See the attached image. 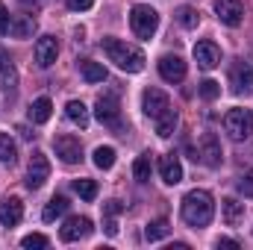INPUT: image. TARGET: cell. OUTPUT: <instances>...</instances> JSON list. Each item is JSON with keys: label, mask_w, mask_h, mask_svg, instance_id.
Segmentation results:
<instances>
[{"label": "cell", "mask_w": 253, "mask_h": 250, "mask_svg": "<svg viewBox=\"0 0 253 250\" xmlns=\"http://www.w3.org/2000/svg\"><path fill=\"white\" fill-rule=\"evenodd\" d=\"M141 106H144V115L153 118L156 132H159L162 138H168V135L177 129V112H174V106H171V100H168L165 91H159V88H147L144 97H141Z\"/></svg>", "instance_id": "6da1fadb"}, {"label": "cell", "mask_w": 253, "mask_h": 250, "mask_svg": "<svg viewBox=\"0 0 253 250\" xmlns=\"http://www.w3.org/2000/svg\"><path fill=\"white\" fill-rule=\"evenodd\" d=\"M212 215H215V203H212V194L209 191L194 188V191H189L183 197V221L189 227H194V230L206 227L212 221Z\"/></svg>", "instance_id": "7a4b0ae2"}, {"label": "cell", "mask_w": 253, "mask_h": 250, "mask_svg": "<svg viewBox=\"0 0 253 250\" xmlns=\"http://www.w3.org/2000/svg\"><path fill=\"white\" fill-rule=\"evenodd\" d=\"M100 47H103V53L109 56V62H115L121 71H126V74H138V71L144 68V53H141L138 47L121 42V39H103Z\"/></svg>", "instance_id": "3957f363"}, {"label": "cell", "mask_w": 253, "mask_h": 250, "mask_svg": "<svg viewBox=\"0 0 253 250\" xmlns=\"http://www.w3.org/2000/svg\"><path fill=\"white\" fill-rule=\"evenodd\" d=\"M129 27H132V33H135L138 39H153V33L159 30V15H156V9H153V6H144V3L132 6V9H129Z\"/></svg>", "instance_id": "277c9868"}, {"label": "cell", "mask_w": 253, "mask_h": 250, "mask_svg": "<svg viewBox=\"0 0 253 250\" xmlns=\"http://www.w3.org/2000/svg\"><path fill=\"white\" fill-rule=\"evenodd\" d=\"M224 129L233 141H245L253 135V112L251 109H230L224 115Z\"/></svg>", "instance_id": "5b68a950"}, {"label": "cell", "mask_w": 253, "mask_h": 250, "mask_svg": "<svg viewBox=\"0 0 253 250\" xmlns=\"http://www.w3.org/2000/svg\"><path fill=\"white\" fill-rule=\"evenodd\" d=\"M94 115H97L100 124H106V126L121 124V100H118V94H115V91L100 94L97 103H94Z\"/></svg>", "instance_id": "8992f818"}, {"label": "cell", "mask_w": 253, "mask_h": 250, "mask_svg": "<svg viewBox=\"0 0 253 250\" xmlns=\"http://www.w3.org/2000/svg\"><path fill=\"white\" fill-rule=\"evenodd\" d=\"M47 177H50V162H47V156L44 153H33V159H30V168H27V188H42L47 183Z\"/></svg>", "instance_id": "52a82bcc"}, {"label": "cell", "mask_w": 253, "mask_h": 250, "mask_svg": "<svg viewBox=\"0 0 253 250\" xmlns=\"http://www.w3.org/2000/svg\"><path fill=\"white\" fill-rule=\"evenodd\" d=\"M215 15L227 27H239L245 21V3L242 0H215Z\"/></svg>", "instance_id": "ba28073f"}, {"label": "cell", "mask_w": 253, "mask_h": 250, "mask_svg": "<svg viewBox=\"0 0 253 250\" xmlns=\"http://www.w3.org/2000/svg\"><path fill=\"white\" fill-rule=\"evenodd\" d=\"M53 147H56V156L62 159L65 165H77V162L83 159V144H80V138H74V135H59V138H53Z\"/></svg>", "instance_id": "9c48e42d"}, {"label": "cell", "mask_w": 253, "mask_h": 250, "mask_svg": "<svg viewBox=\"0 0 253 250\" xmlns=\"http://www.w3.org/2000/svg\"><path fill=\"white\" fill-rule=\"evenodd\" d=\"M230 85L236 94H248L253 91V65L251 62H236L230 68Z\"/></svg>", "instance_id": "30bf717a"}, {"label": "cell", "mask_w": 253, "mask_h": 250, "mask_svg": "<svg viewBox=\"0 0 253 250\" xmlns=\"http://www.w3.org/2000/svg\"><path fill=\"white\" fill-rule=\"evenodd\" d=\"M88 233H91V218L74 215V218L65 221V227L59 230V239H62V242H80V239H85Z\"/></svg>", "instance_id": "8fae6325"}, {"label": "cell", "mask_w": 253, "mask_h": 250, "mask_svg": "<svg viewBox=\"0 0 253 250\" xmlns=\"http://www.w3.org/2000/svg\"><path fill=\"white\" fill-rule=\"evenodd\" d=\"M197 156H200V162H203L206 168H218V165H221V156H224V153H221V144H218V138H215L212 132H203Z\"/></svg>", "instance_id": "7c38bea8"}, {"label": "cell", "mask_w": 253, "mask_h": 250, "mask_svg": "<svg viewBox=\"0 0 253 250\" xmlns=\"http://www.w3.org/2000/svg\"><path fill=\"white\" fill-rule=\"evenodd\" d=\"M194 62L200 65L203 71H212L221 65V50L215 42H197L194 44Z\"/></svg>", "instance_id": "4fadbf2b"}, {"label": "cell", "mask_w": 253, "mask_h": 250, "mask_svg": "<svg viewBox=\"0 0 253 250\" xmlns=\"http://www.w3.org/2000/svg\"><path fill=\"white\" fill-rule=\"evenodd\" d=\"M159 74H162L165 83H183V80H186V62H183L180 56L165 53V56L159 59Z\"/></svg>", "instance_id": "5bb4252c"}, {"label": "cell", "mask_w": 253, "mask_h": 250, "mask_svg": "<svg viewBox=\"0 0 253 250\" xmlns=\"http://www.w3.org/2000/svg\"><path fill=\"white\" fill-rule=\"evenodd\" d=\"M56 56H59V42L53 36H42L36 42V62H39V68H50L56 62Z\"/></svg>", "instance_id": "9a60e30c"}, {"label": "cell", "mask_w": 253, "mask_h": 250, "mask_svg": "<svg viewBox=\"0 0 253 250\" xmlns=\"http://www.w3.org/2000/svg\"><path fill=\"white\" fill-rule=\"evenodd\" d=\"M159 177H162V183H168V186H177V183L183 180V165H180V159H177L174 153L159 156Z\"/></svg>", "instance_id": "2e32d148"}, {"label": "cell", "mask_w": 253, "mask_h": 250, "mask_svg": "<svg viewBox=\"0 0 253 250\" xmlns=\"http://www.w3.org/2000/svg\"><path fill=\"white\" fill-rule=\"evenodd\" d=\"M21 218H24V203L18 197H6L0 203V224L3 227H18Z\"/></svg>", "instance_id": "e0dca14e"}, {"label": "cell", "mask_w": 253, "mask_h": 250, "mask_svg": "<svg viewBox=\"0 0 253 250\" xmlns=\"http://www.w3.org/2000/svg\"><path fill=\"white\" fill-rule=\"evenodd\" d=\"M221 215H224V224L227 227H239L245 221V203H239L236 197H227L221 203Z\"/></svg>", "instance_id": "ac0fdd59"}, {"label": "cell", "mask_w": 253, "mask_h": 250, "mask_svg": "<svg viewBox=\"0 0 253 250\" xmlns=\"http://www.w3.org/2000/svg\"><path fill=\"white\" fill-rule=\"evenodd\" d=\"M15 83H18L15 65H12V59H9V53L0 47V88H3V91H12V88H15Z\"/></svg>", "instance_id": "d6986e66"}, {"label": "cell", "mask_w": 253, "mask_h": 250, "mask_svg": "<svg viewBox=\"0 0 253 250\" xmlns=\"http://www.w3.org/2000/svg\"><path fill=\"white\" fill-rule=\"evenodd\" d=\"M33 33H36V21H33L30 15H15V18H12L9 36H15V39H30Z\"/></svg>", "instance_id": "ffe728a7"}, {"label": "cell", "mask_w": 253, "mask_h": 250, "mask_svg": "<svg viewBox=\"0 0 253 250\" xmlns=\"http://www.w3.org/2000/svg\"><path fill=\"white\" fill-rule=\"evenodd\" d=\"M50 115H53V103H50V97H39V100H33V106H30V121H33V124H47Z\"/></svg>", "instance_id": "44dd1931"}, {"label": "cell", "mask_w": 253, "mask_h": 250, "mask_svg": "<svg viewBox=\"0 0 253 250\" xmlns=\"http://www.w3.org/2000/svg\"><path fill=\"white\" fill-rule=\"evenodd\" d=\"M65 115H68V121H71V124H77L80 129H85V126H88V109H85V103H83V100H68Z\"/></svg>", "instance_id": "7402d4cb"}, {"label": "cell", "mask_w": 253, "mask_h": 250, "mask_svg": "<svg viewBox=\"0 0 253 250\" xmlns=\"http://www.w3.org/2000/svg\"><path fill=\"white\" fill-rule=\"evenodd\" d=\"M68 197H62V194H56V197H50L47 200V206H44V212H42V218L47 221V224H53L56 218H62L65 212H68Z\"/></svg>", "instance_id": "603a6c76"}, {"label": "cell", "mask_w": 253, "mask_h": 250, "mask_svg": "<svg viewBox=\"0 0 253 250\" xmlns=\"http://www.w3.org/2000/svg\"><path fill=\"white\" fill-rule=\"evenodd\" d=\"M80 74H83L85 83H103L106 80V68L100 62H91V59H83L80 62Z\"/></svg>", "instance_id": "cb8c5ba5"}, {"label": "cell", "mask_w": 253, "mask_h": 250, "mask_svg": "<svg viewBox=\"0 0 253 250\" xmlns=\"http://www.w3.org/2000/svg\"><path fill=\"white\" fill-rule=\"evenodd\" d=\"M150 174H153V162H150V153H144V156H138V159L132 162V177H135L138 183H147Z\"/></svg>", "instance_id": "d4e9b609"}, {"label": "cell", "mask_w": 253, "mask_h": 250, "mask_svg": "<svg viewBox=\"0 0 253 250\" xmlns=\"http://www.w3.org/2000/svg\"><path fill=\"white\" fill-rule=\"evenodd\" d=\"M18 159V147H15V141L9 138V132H0V162L3 165H12Z\"/></svg>", "instance_id": "484cf974"}, {"label": "cell", "mask_w": 253, "mask_h": 250, "mask_svg": "<svg viewBox=\"0 0 253 250\" xmlns=\"http://www.w3.org/2000/svg\"><path fill=\"white\" fill-rule=\"evenodd\" d=\"M177 21H180V27H186V30H197L200 12H197L194 6H180V9H177Z\"/></svg>", "instance_id": "4316f807"}, {"label": "cell", "mask_w": 253, "mask_h": 250, "mask_svg": "<svg viewBox=\"0 0 253 250\" xmlns=\"http://www.w3.org/2000/svg\"><path fill=\"white\" fill-rule=\"evenodd\" d=\"M168 233H171V224H168L165 218H159V221L147 224V230H144V239H147V242H159V239H165Z\"/></svg>", "instance_id": "83f0119b"}, {"label": "cell", "mask_w": 253, "mask_h": 250, "mask_svg": "<svg viewBox=\"0 0 253 250\" xmlns=\"http://www.w3.org/2000/svg\"><path fill=\"white\" fill-rule=\"evenodd\" d=\"M94 165H97L100 171H109V168L115 165V150H112V147H97V150H94Z\"/></svg>", "instance_id": "f1b7e54d"}, {"label": "cell", "mask_w": 253, "mask_h": 250, "mask_svg": "<svg viewBox=\"0 0 253 250\" xmlns=\"http://www.w3.org/2000/svg\"><path fill=\"white\" fill-rule=\"evenodd\" d=\"M74 191H77L83 200H94V197H97V183H94V180H74Z\"/></svg>", "instance_id": "f546056e"}, {"label": "cell", "mask_w": 253, "mask_h": 250, "mask_svg": "<svg viewBox=\"0 0 253 250\" xmlns=\"http://www.w3.org/2000/svg\"><path fill=\"white\" fill-rule=\"evenodd\" d=\"M221 94V83H215V80H203L200 83V97L203 100H215Z\"/></svg>", "instance_id": "4dcf8cb0"}, {"label": "cell", "mask_w": 253, "mask_h": 250, "mask_svg": "<svg viewBox=\"0 0 253 250\" xmlns=\"http://www.w3.org/2000/svg\"><path fill=\"white\" fill-rule=\"evenodd\" d=\"M50 242H47V236H42V233H33V236H24V242H21V248L33 250V248H47Z\"/></svg>", "instance_id": "1f68e13d"}, {"label": "cell", "mask_w": 253, "mask_h": 250, "mask_svg": "<svg viewBox=\"0 0 253 250\" xmlns=\"http://www.w3.org/2000/svg\"><path fill=\"white\" fill-rule=\"evenodd\" d=\"M91 6H94V0H68V9H74V12H85Z\"/></svg>", "instance_id": "d6a6232c"}, {"label": "cell", "mask_w": 253, "mask_h": 250, "mask_svg": "<svg viewBox=\"0 0 253 250\" xmlns=\"http://www.w3.org/2000/svg\"><path fill=\"white\" fill-rule=\"evenodd\" d=\"M9 24H12V18H9L6 6L0 3V36H6V33H9Z\"/></svg>", "instance_id": "836d02e7"}, {"label": "cell", "mask_w": 253, "mask_h": 250, "mask_svg": "<svg viewBox=\"0 0 253 250\" xmlns=\"http://www.w3.org/2000/svg\"><path fill=\"white\" fill-rule=\"evenodd\" d=\"M239 191H242L245 197H253V177H242V180H239Z\"/></svg>", "instance_id": "e575fe53"}, {"label": "cell", "mask_w": 253, "mask_h": 250, "mask_svg": "<svg viewBox=\"0 0 253 250\" xmlns=\"http://www.w3.org/2000/svg\"><path fill=\"white\" fill-rule=\"evenodd\" d=\"M103 209H106V215H118V212L124 209V203H121V200H109Z\"/></svg>", "instance_id": "d590c367"}, {"label": "cell", "mask_w": 253, "mask_h": 250, "mask_svg": "<svg viewBox=\"0 0 253 250\" xmlns=\"http://www.w3.org/2000/svg\"><path fill=\"white\" fill-rule=\"evenodd\" d=\"M218 248H227V250H239V242H233V239H218Z\"/></svg>", "instance_id": "8d00e7d4"}, {"label": "cell", "mask_w": 253, "mask_h": 250, "mask_svg": "<svg viewBox=\"0 0 253 250\" xmlns=\"http://www.w3.org/2000/svg\"><path fill=\"white\" fill-rule=\"evenodd\" d=\"M21 6H24L30 15H36V12H39V3H36V0H21Z\"/></svg>", "instance_id": "74e56055"}, {"label": "cell", "mask_w": 253, "mask_h": 250, "mask_svg": "<svg viewBox=\"0 0 253 250\" xmlns=\"http://www.w3.org/2000/svg\"><path fill=\"white\" fill-rule=\"evenodd\" d=\"M106 236H118V224H115L112 218L106 221Z\"/></svg>", "instance_id": "f35d334b"}]
</instances>
